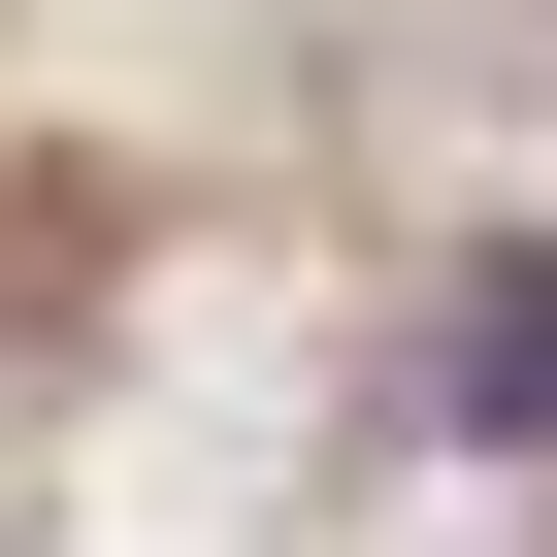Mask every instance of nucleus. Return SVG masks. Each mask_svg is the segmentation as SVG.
I'll use <instances>...</instances> for the list:
<instances>
[{
  "mask_svg": "<svg viewBox=\"0 0 557 557\" xmlns=\"http://www.w3.org/2000/svg\"><path fill=\"white\" fill-rule=\"evenodd\" d=\"M459 426H557V262H524V296L459 329Z\"/></svg>",
  "mask_w": 557,
  "mask_h": 557,
  "instance_id": "nucleus-1",
  "label": "nucleus"
}]
</instances>
